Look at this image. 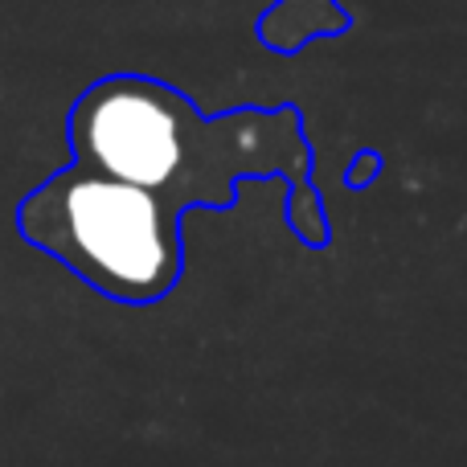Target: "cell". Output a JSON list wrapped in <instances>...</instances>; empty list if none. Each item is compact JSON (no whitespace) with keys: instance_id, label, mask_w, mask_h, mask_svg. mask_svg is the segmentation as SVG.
<instances>
[{"instance_id":"7a4b0ae2","label":"cell","mask_w":467,"mask_h":467,"mask_svg":"<svg viewBox=\"0 0 467 467\" xmlns=\"http://www.w3.org/2000/svg\"><path fill=\"white\" fill-rule=\"evenodd\" d=\"M70 144L82 169L164 193L189 177L205 128L177 90L148 78H107L78 99Z\"/></svg>"},{"instance_id":"6da1fadb","label":"cell","mask_w":467,"mask_h":467,"mask_svg":"<svg viewBox=\"0 0 467 467\" xmlns=\"http://www.w3.org/2000/svg\"><path fill=\"white\" fill-rule=\"evenodd\" d=\"M169 210L172 205L152 189L78 164L21 205V230L99 291L144 304L172 287L181 266L177 222Z\"/></svg>"}]
</instances>
